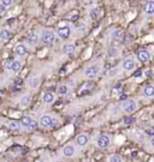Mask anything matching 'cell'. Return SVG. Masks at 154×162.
<instances>
[{
  "instance_id": "cell-1",
  "label": "cell",
  "mask_w": 154,
  "mask_h": 162,
  "mask_svg": "<svg viewBox=\"0 0 154 162\" xmlns=\"http://www.w3.org/2000/svg\"><path fill=\"white\" fill-rule=\"evenodd\" d=\"M57 36H55V33L53 30H49V29H43L39 36V41H41L43 45H53L54 41H55Z\"/></svg>"
},
{
  "instance_id": "cell-2",
  "label": "cell",
  "mask_w": 154,
  "mask_h": 162,
  "mask_svg": "<svg viewBox=\"0 0 154 162\" xmlns=\"http://www.w3.org/2000/svg\"><path fill=\"white\" fill-rule=\"evenodd\" d=\"M100 72H101V65L100 64H93V65L87 66L83 70V76L87 79H92V78H95L96 76H99Z\"/></svg>"
},
{
  "instance_id": "cell-3",
  "label": "cell",
  "mask_w": 154,
  "mask_h": 162,
  "mask_svg": "<svg viewBox=\"0 0 154 162\" xmlns=\"http://www.w3.org/2000/svg\"><path fill=\"white\" fill-rule=\"evenodd\" d=\"M137 108H139L137 102L135 100H131V98H128V100L123 101V103H122V111L125 114H131L135 111H137Z\"/></svg>"
},
{
  "instance_id": "cell-4",
  "label": "cell",
  "mask_w": 154,
  "mask_h": 162,
  "mask_svg": "<svg viewBox=\"0 0 154 162\" xmlns=\"http://www.w3.org/2000/svg\"><path fill=\"white\" fill-rule=\"evenodd\" d=\"M54 33H55V36H58L59 39L66 40V39H69V37L71 36V34H72V28H71V25L66 24V25H63V26L58 28Z\"/></svg>"
},
{
  "instance_id": "cell-5",
  "label": "cell",
  "mask_w": 154,
  "mask_h": 162,
  "mask_svg": "<svg viewBox=\"0 0 154 162\" xmlns=\"http://www.w3.org/2000/svg\"><path fill=\"white\" fill-rule=\"evenodd\" d=\"M110 144H111V137L108 135H100L95 141V145L99 149H107Z\"/></svg>"
},
{
  "instance_id": "cell-6",
  "label": "cell",
  "mask_w": 154,
  "mask_h": 162,
  "mask_svg": "<svg viewBox=\"0 0 154 162\" xmlns=\"http://www.w3.org/2000/svg\"><path fill=\"white\" fill-rule=\"evenodd\" d=\"M136 67H137V64L133 58H128V59L123 60V63H122V69L124 71H127V72H131Z\"/></svg>"
},
{
  "instance_id": "cell-7",
  "label": "cell",
  "mask_w": 154,
  "mask_h": 162,
  "mask_svg": "<svg viewBox=\"0 0 154 162\" xmlns=\"http://www.w3.org/2000/svg\"><path fill=\"white\" fill-rule=\"evenodd\" d=\"M22 66H23V63L20 60L7 61V64H6V69L10 70V71H12L13 73H18L22 70Z\"/></svg>"
},
{
  "instance_id": "cell-8",
  "label": "cell",
  "mask_w": 154,
  "mask_h": 162,
  "mask_svg": "<svg viewBox=\"0 0 154 162\" xmlns=\"http://www.w3.org/2000/svg\"><path fill=\"white\" fill-rule=\"evenodd\" d=\"M61 52H63V54L66 55V57H72V55L76 53V45L72 43V42H68V43H65V45L63 46Z\"/></svg>"
},
{
  "instance_id": "cell-9",
  "label": "cell",
  "mask_w": 154,
  "mask_h": 162,
  "mask_svg": "<svg viewBox=\"0 0 154 162\" xmlns=\"http://www.w3.org/2000/svg\"><path fill=\"white\" fill-rule=\"evenodd\" d=\"M75 142H76V145H77V147L84 148V147L88 145V143H89V136H88L87 133H81V135H78V136L76 137Z\"/></svg>"
},
{
  "instance_id": "cell-10",
  "label": "cell",
  "mask_w": 154,
  "mask_h": 162,
  "mask_svg": "<svg viewBox=\"0 0 154 162\" xmlns=\"http://www.w3.org/2000/svg\"><path fill=\"white\" fill-rule=\"evenodd\" d=\"M52 123H53V117L51 114H45L40 119V125L43 129H51L52 127Z\"/></svg>"
},
{
  "instance_id": "cell-11",
  "label": "cell",
  "mask_w": 154,
  "mask_h": 162,
  "mask_svg": "<svg viewBox=\"0 0 154 162\" xmlns=\"http://www.w3.org/2000/svg\"><path fill=\"white\" fill-rule=\"evenodd\" d=\"M13 51H14V54L17 57H24L28 53V46L25 43H17L14 46Z\"/></svg>"
},
{
  "instance_id": "cell-12",
  "label": "cell",
  "mask_w": 154,
  "mask_h": 162,
  "mask_svg": "<svg viewBox=\"0 0 154 162\" xmlns=\"http://www.w3.org/2000/svg\"><path fill=\"white\" fill-rule=\"evenodd\" d=\"M151 58H152V54H151V52H149L148 49H141V51L137 53V59H139L141 63H143V64L148 63V61L151 60Z\"/></svg>"
},
{
  "instance_id": "cell-13",
  "label": "cell",
  "mask_w": 154,
  "mask_h": 162,
  "mask_svg": "<svg viewBox=\"0 0 154 162\" xmlns=\"http://www.w3.org/2000/svg\"><path fill=\"white\" fill-rule=\"evenodd\" d=\"M25 41H27V43L29 46H36L39 43V35H37V33H35V31L29 33V35L27 36Z\"/></svg>"
},
{
  "instance_id": "cell-14",
  "label": "cell",
  "mask_w": 154,
  "mask_h": 162,
  "mask_svg": "<svg viewBox=\"0 0 154 162\" xmlns=\"http://www.w3.org/2000/svg\"><path fill=\"white\" fill-rule=\"evenodd\" d=\"M63 155L65 157H69V159L74 157L76 155V148L74 145H65L63 148Z\"/></svg>"
},
{
  "instance_id": "cell-15",
  "label": "cell",
  "mask_w": 154,
  "mask_h": 162,
  "mask_svg": "<svg viewBox=\"0 0 154 162\" xmlns=\"http://www.w3.org/2000/svg\"><path fill=\"white\" fill-rule=\"evenodd\" d=\"M143 12L146 16H153L154 14V1L148 0L143 6Z\"/></svg>"
},
{
  "instance_id": "cell-16",
  "label": "cell",
  "mask_w": 154,
  "mask_h": 162,
  "mask_svg": "<svg viewBox=\"0 0 154 162\" xmlns=\"http://www.w3.org/2000/svg\"><path fill=\"white\" fill-rule=\"evenodd\" d=\"M11 36H12V31L10 29H1L0 30V41L6 42L11 39Z\"/></svg>"
},
{
  "instance_id": "cell-17",
  "label": "cell",
  "mask_w": 154,
  "mask_h": 162,
  "mask_svg": "<svg viewBox=\"0 0 154 162\" xmlns=\"http://www.w3.org/2000/svg\"><path fill=\"white\" fill-rule=\"evenodd\" d=\"M40 82H41V78L40 76H31L29 79H28V85L33 89H36L39 85H40Z\"/></svg>"
},
{
  "instance_id": "cell-18",
  "label": "cell",
  "mask_w": 154,
  "mask_h": 162,
  "mask_svg": "<svg viewBox=\"0 0 154 162\" xmlns=\"http://www.w3.org/2000/svg\"><path fill=\"white\" fill-rule=\"evenodd\" d=\"M54 100H55V96H54V94L51 92V91H47V92H45V94L42 95V101H43L45 103H47V104L53 103Z\"/></svg>"
},
{
  "instance_id": "cell-19",
  "label": "cell",
  "mask_w": 154,
  "mask_h": 162,
  "mask_svg": "<svg viewBox=\"0 0 154 162\" xmlns=\"http://www.w3.org/2000/svg\"><path fill=\"white\" fill-rule=\"evenodd\" d=\"M142 92H143V96L145 97H147V98H153L154 96V86L153 85H146L145 88H143V90H142Z\"/></svg>"
},
{
  "instance_id": "cell-20",
  "label": "cell",
  "mask_w": 154,
  "mask_h": 162,
  "mask_svg": "<svg viewBox=\"0 0 154 162\" xmlns=\"http://www.w3.org/2000/svg\"><path fill=\"white\" fill-rule=\"evenodd\" d=\"M110 35H111V37H112L113 40H122L123 36H124V31H123L122 29L117 28V29H113Z\"/></svg>"
},
{
  "instance_id": "cell-21",
  "label": "cell",
  "mask_w": 154,
  "mask_h": 162,
  "mask_svg": "<svg viewBox=\"0 0 154 162\" xmlns=\"http://www.w3.org/2000/svg\"><path fill=\"white\" fill-rule=\"evenodd\" d=\"M31 102V95L30 94H24L20 98H19V104L23 107H28Z\"/></svg>"
},
{
  "instance_id": "cell-22",
  "label": "cell",
  "mask_w": 154,
  "mask_h": 162,
  "mask_svg": "<svg viewBox=\"0 0 154 162\" xmlns=\"http://www.w3.org/2000/svg\"><path fill=\"white\" fill-rule=\"evenodd\" d=\"M7 127H8L11 131H18V130L22 129L19 121H17V120H10V121L7 123Z\"/></svg>"
},
{
  "instance_id": "cell-23",
  "label": "cell",
  "mask_w": 154,
  "mask_h": 162,
  "mask_svg": "<svg viewBox=\"0 0 154 162\" xmlns=\"http://www.w3.org/2000/svg\"><path fill=\"white\" fill-rule=\"evenodd\" d=\"M31 121H33V118H31V117H29V115H24V117H22V119H20L19 124H20V126H22V127L27 129Z\"/></svg>"
},
{
  "instance_id": "cell-24",
  "label": "cell",
  "mask_w": 154,
  "mask_h": 162,
  "mask_svg": "<svg viewBox=\"0 0 154 162\" xmlns=\"http://www.w3.org/2000/svg\"><path fill=\"white\" fill-rule=\"evenodd\" d=\"M89 16H90L92 19H98L99 16H100V10L98 7H92L89 10Z\"/></svg>"
},
{
  "instance_id": "cell-25",
  "label": "cell",
  "mask_w": 154,
  "mask_h": 162,
  "mask_svg": "<svg viewBox=\"0 0 154 162\" xmlns=\"http://www.w3.org/2000/svg\"><path fill=\"white\" fill-rule=\"evenodd\" d=\"M107 162H123V159H122L121 155L113 154V155H111V156L107 159Z\"/></svg>"
},
{
  "instance_id": "cell-26",
  "label": "cell",
  "mask_w": 154,
  "mask_h": 162,
  "mask_svg": "<svg viewBox=\"0 0 154 162\" xmlns=\"http://www.w3.org/2000/svg\"><path fill=\"white\" fill-rule=\"evenodd\" d=\"M68 90H69L68 85H65V84H61V85H59V86H58V89H57V92H58L59 95H65V94H68Z\"/></svg>"
},
{
  "instance_id": "cell-27",
  "label": "cell",
  "mask_w": 154,
  "mask_h": 162,
  "mask_svg": "<svg viewBox=\"0 0 154 162\" xmlns=\"http://www.w3.org/2000/svg\"><path fill=\"white\" fill-rule=\"evenodd\" d=\"M39 126V124H37V121H35L34 119H33V121L29 124V126L27 127V130H29V131H33V130H35L36 127Z\"/></svg>"
},
{
  "instance_id": "cell-28",
  "label": "cell",
  "mask_w": 154,
  "mask_h": 162,
  "mask_svg": "<svg viewBox=\"0 0 154 162\" xmlns=\"http://www.w3.org/2000/svg\"><path fill=\"white\" fill-rule=\"evenodd\" d=\"M0 2H1L4 6H6V7H10V6H12V4H13V0H0Z\"/></svg>"
},
{
  "instance_id": "cell-29",
  "label": "cell",
  "mask_w": 154,
  "mask_h": 162,
  "mask_svg": "<svg viewBox=\"0 0 154 162\" xmlns=\"http://www.w3.org/2000/svg\"><path fill=\"white\" fill-rule=\"evenodd\" d=\"M77 29H78L80 31H82V33H84V31L87 30V25H86L84 23H80V24L77 25Z\"/></svg>"
},
{
  "instance_id": "cell-30",
  "label": "cell",
  "mask_w": 154,
  "mask_h": 162,
  "mask_svg": "<svg viewBox=\"0 0 154 162\" xmlns=\"http://www.w3.org/2000/svg\"><path fill=\"white\" fill-rule=\"evenodd\" d=\"M6 12H7V7H6V6H4V5L0 2V16L5 14Z\"/></svg>"
},
{
  "instance_id": "cell-31",
  "label": "cell",
  "mask_w": 154,
  "mask_h": 162,
  "mask_svg": "<svg viewBox=\"0 0 154 162\" xmlns=\"http://www.w3.org/2000/svg\"><path fill=\"white\" fill-rule=\"evenodd\" d=\"M59 120L58 119H55V118H53V123H52V127H57V126H59Z\"/></svg>"
},
{
  "instance_id": "cell-32",
  "label": "cell",
  "mask_w": 154,
  "mask_h": 162,
  "mask_svg": "<svg viewBox=\"0 0 154 162\" xmlns=\"http://www.w3.org/2000/svg\"><path fill=\"white\" fill-rule=\"evenodd\" d=\"M22 84H23V81H22V79H17V81H16V86L22 85Z\"/></svg>"
},
{
  "instance_id": "cell-33",
  "label": "cell",
  "mask_w": 154,
  "mask_h": 162,
  "mask_svg": "<svg viewBox=\"0 0 154 162\" xmlns=\"http://www.w3.org/2000/svg\"><path fill=\"white\" fill-rule=\"evenodd\" d=\"M131 121H133L131 119H125V120H124V123H125V124H130Z\"/></svg>"
},
{
  "instance_id": "cell-34",
  "label": "cell",
  "mask_w": 154,
  "mask_h": 162,
  "mask_svg": "<svg viewBox=\"0 0 154 162\" xmlns=\"http://www.w3.org/2000/svg\"><path fill=\"white\" fill-rule=\"evenodd\" d=\"M86 2H93V1H95V0H84Z\"/></svg>"
},
{
  "instance_id": "cell-35",
  "label": "cell",
  "mask_w": 154,
  "mask_h": 162,
  "mask_svg": "<svg viewBox=\"0 0 154 162\" xmlns=\"http://www.w3.org/2000/svg\"><path fill=\"white\" fill-rule=\"evenodd\" d=\"M37 162H45V161H37Z\"/></svg>"
}]
</instances>
